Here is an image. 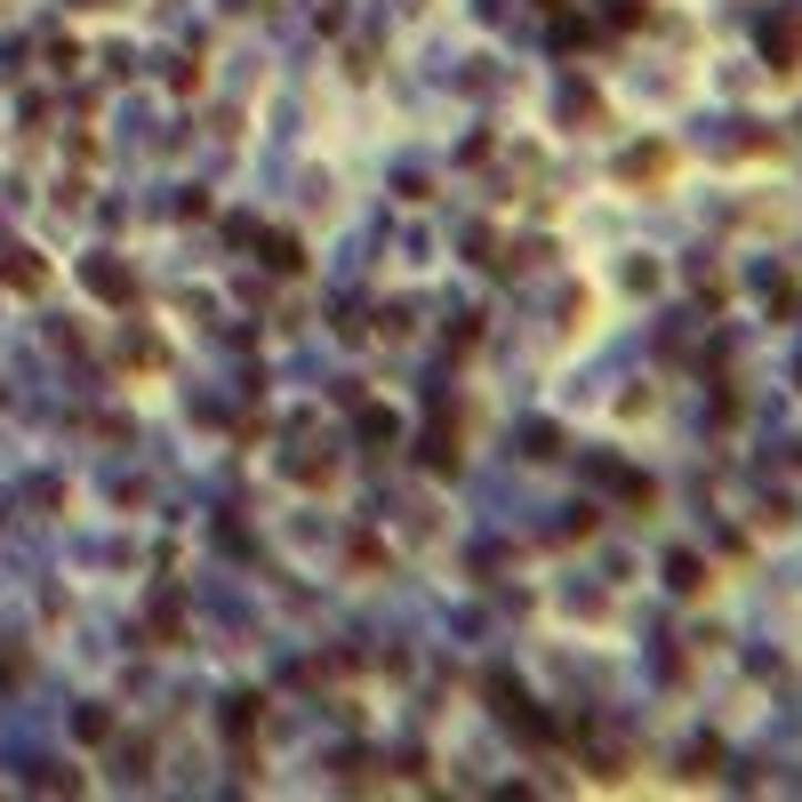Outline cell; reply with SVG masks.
I'll return each mask as SVG.
<instances>
[{"label": "cell", "mask_w": 802, "mask_h": 802, "mask_svg": "<svg viewBox=\"0 0 802 802\" xmlns=\"http://www.w3.org/2000/svg\"><path fill=\"white\" fill-rule=\"evenodd\" d=\"M618 177L626 185H666V177H675V153H666V145H634V153H618Z\"/></svg>", "instance_id": "cell-1"}, {"label": "cell", "mask_w": 802, "mask_h": 802, "mask_svg": "<svg viewBox=\"0 0 802 802\" xmlns=\"http://www.w3.org/2000/svg\"><path fill=\"white\" fill-rule=\"evenodd\" d=\"M762 56H771L779 73H794V64H802V17H779L771 32H762Z\"/></svg>", "instance_id": "cell-2"}, {"label": "cell", "mask_w": 802, "mask_h": 802, "mask_svg": "<svg viewBox=\"0 0 802 802\" xmlns=\"http://www.w3.org/2000/svg\"><path fill=\"white\" fill-rule=\"evenodd\" d=\"M81 281H89L96 297H105V306H128V274H121L113 257H89V265H81Z\"/></svg>", "instance_id": "cell-3"}, {"label": "cell", "mask_w": 802, "mask_h": 802, "mask_svg": "<svg viewBox=\"0 0 802 802\" xmlns=\"http://www.w3.org/2000/svg\"><path fill=\"white\" fill-rule=\"evenodd\" d=\"M177 626H185V602H177V586H161L153 594V642H177Z\"/></svg>", "instance_id": "cell-4"}, {"label": "cell", "mask_w": 802, "mask_h": 802, "mask_svg": "<svg viewBox=\"0 0 802 802\" xmlns=\"http://www.w3.org/2000/svg\"><path fill=\"white\" fill-rule=\"evenodd\" d=\"M257 707H265V698H233V707H225V730H233V739H249V722H257Z\"/></svg>", "instance_id": "cell-5"}, {"label": "cell", "mask_w": 802, "mask_h": 802, "mask_svg": "<svg viewBox=\"0 0 802 802\" xmlns=\"http://www.w3.org/2000/svg\"><path fill=\"white\" fill-rule=\"evenodd\" d=\"M265 265H274V274H297L306 257H297V241H289V233H274V257H265Z\"/></svg>", "instance_id": "cell-6"}]
</instances>
